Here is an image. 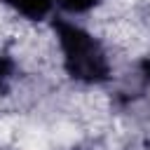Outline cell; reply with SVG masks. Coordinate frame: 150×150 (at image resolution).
Returning <instances> with one entry per match:
<instances>
[{
    "mask_svg": "<svg viewBox=\"0 0 150 150\" xmlns=\"http://www.w3.org/2000/svg\"><path fill=\"white\" fill-rule=\"evenodd\" d=\"M56 9H61L63 14L70 16H80V14H89L94 7H98L101 0H52Z\"/></svg>",
    "mask_w": 150,
    "mask_h": 150,
    "instance_id": "obj_3",
    "label": "cell"
},
{
    "mask_svg": "<svg viewBox=\"0 0 150 150\" xmlns=\"http://www.w3.org/2000/svg\"><path fill=\"white\" fill-rule=\"evenodd\" d=\"M49 26L56 38L61 66L68 80L84 87H98L112 77L108 52L91 30H87L84 26L75 23L63 14H54L49 19Z\"/></svg>",
    "mask_w": 150,
    "mask_h": 150,
    "instance_id": "obj_1",
    "label": "cell"
},
{
    "mask_svg": "<svg viewBox=\"0 0 150 150\" xmlns=\"http://www.w3.org/2000/svg\"><path fill=\"white\" fill-rule=\"evenodd\" d=\"M0 5L9 7L26 21H49L56 9L52 0H0Z\"/></svg>",
    "mask_w": 150,
    "mask_h": 150,
    "instance_id": "obj_2",
    "label": "cell"
}]
</instances>
